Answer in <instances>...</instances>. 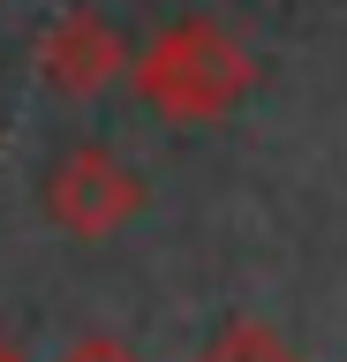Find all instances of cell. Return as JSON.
<instances>
[{
    "instance_id": "obj_2",
    "label": "cell",
    "mask_w": 347,
    "mask_h": 362,
    "mask_svg": "<svg viewBox=\"0 0 347 362\" xmlns=\"http://www.w3.org/2000/svg\"><path fill=\"white\" fill-rule=\"evenodd\" d=\"M136 211H143V174L106 144H76L46 174V219L69 242H114Z\"/></svg>"
},
{
    "instance_id": "obj_3",
    "label": "cell",
    "mask_w": 347,
    "mask_h": 362,
    "mask_svg": "<svg viewBox=\"0 0 347 362\" xmlns=\"http://www.w3.org/2000/svg\"><path fill=\"white\" fill-rule=\"evenodd\" d=\"M121 68H129V45L98 8H61L46 23V38H38V76L61 98H98Z\"/></svg>"
},
{
    "instance_id": "obj_5",
    "label": "cell",
    "mask_w": 347,
    "mask_h": 362,
    "mask_svg": "<svg viewBox=\"0 0 347 362\" xmlns=\"http://www.w3.org/2000/svg\"><path fill=\"white\" fill-rule=\"evenodd\" d=\"M53 362H143L129 339H114V332H83V339H69Z\"/></svg>"
},
{
    "instance_id": "obj_6",
    "label": "cell",
    "mask_w": 347,
    "mask_h": 362,
    "mask_svg": "<svg viewBox=\"0 0 347 362\" xmlns=\"http://www.w3.org/2000/svg\"><path fill=\"white\" fill-rule=\"evenodd\" d=\"M0 362H16V355H8V347H0Z\"/></svg>"
},
{
    "instance_id": "obj_1",
    "label": "cell",
    "mask_w": 347,
    "mask_h": 362,
    "mask_svg": "<svg viewBox=\"0 0 347 362\" xmlns=\"http://www.w3.org/2000/svg\"><path fill=\"white\" fill-rule=\"evenodd\" d=\"M121 76L166 129H204V121H227L249 98L257 61L219 16H174Z\"/></svg>"
},
{
    "instance_id": "obj_4",
    "label": "cell",
    "mask_w": 347,
    "mask_h": 362,
    "mask_svg": "<svg viewBox=\"0 0 347 362\" xmlns=\"http://www.w3.org/2000/svg\"><path fill=\"white\" fill-rule=\"evenodd\" d=\"M204 362H302V355L272 332V325H257V317H234L227 332L211 339V355H204Z\"/></svg>"
}]
</instances>
